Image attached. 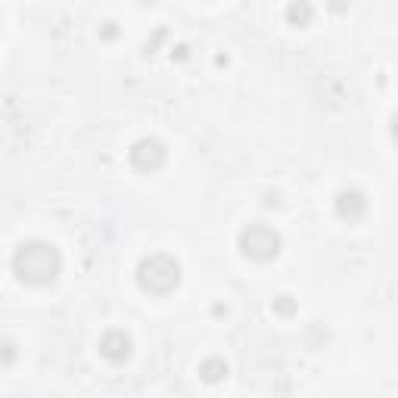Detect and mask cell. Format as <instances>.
<instances>
[{
    "label": "cell",
    "mask_w": 398,
    "mask_h": 398,
    "mask_svg": "<svg viewBox=\"0 0 398 398\" xmlns=\"http://www.w3.org/2000/svg\"><path fill=\"white\" fill-rule=\"evenodd\" d=\"M100 355L106 358V361L119 364L124 358L131 355V336L124 330H109L103 339H100Z\"/></svg>",
    "instance_id": "obj_5"
},
{
    "label": "cell",
    "mask_w": 398,
    "mask_h": 398,
    "mask_svg": "<svg viewBox=\"0 0 398 398\" xmlns=\"http://www.w3.org/2000/svg\"><path fill=\"white\" fill-rule=\"evenodd\" d=\"M240 252L252 262H271L280 252V233L268 224H249L240 233Z\"/></svg>",
    "instance_id": "obj_3"
},
{
    "label": "cell",
    "mask_w": 398,
    "mask_h": 398,
    "mask_svg": "<svg viewBox=\"0 0 398 398\" xmlns=\"http://www.w3.org/2000/svg\"><path fill=\"white\" fill-rule=\"evenodd\" d=\"M137 283H140V290H146L153 295H165L181 283V264L171 259V255H162V252L146 255V259L137 264Z\"/></svg>",
    "instance_id": "obj_2"
},
{
    "label": "cell",
    "mask_w": 398,
    "mask_h": 398,
    "mask_svg": "<svg viewBox=\"0 0 398 398\" xmlns=\"http://www.w3.org/2000/svg\"><path fill=\"white\" fill-rule=\"evenodd\" d=\"M199 373L209 383H218V380L228 377V364H224V358H206V361L199 364Z\"/></svg>",
    "instance_id": "obj_8"
},
{
    "label": "cell",
    "mask_w": 398,
    "mask_h": 398,
    "mask_svg": "<svg viewBox=\"0 0 398 398\" xmlns=\"http://www.w3.org/2000/svg\"><path fill=\"white\" fill-rule=\"evenodd\" d=\"M336 212H339V218H346V221H358V218L368 212V199L358 190H342L336 197Z\"/></svg>",
    "instance_id": "obj_6"
},
{
    "label": "cell",
    "mask_w": 398,
    "mask_h": 398,
    "mask_svg": "<svg viewBox=\"0 0 398 398\" xmlns=\"http://www.w3.org/2000/svg\"><path fill=\"white\" fill-rule=\"evenodd\" d=\"M274 311H277V315H293L295 302L290 299V295H277V299H274Z\"/></svg>",
    "instance_id": "obj_9"
},
{
    "label": "cell",
    "mask_w": 398,
    "mask_h": 398,
    "mask_svg": "<svg viewBox=\"0 0 398 398\" xmlns=\"http://www.w3.org/2000/svg\"><path fill=\"white\" fill-rule=\"evenodd\" d=\"M13 271L22 283L28 286H47L59 277L62 271V259L57 252V246L41 243V240H31V243H22L13 255Z\"/></svg>",
    "instance_id": "obj_1"
},
{
    "label": "cell",
    "mask_w": 398,
    "mask_h": 398,
    "mask_svg": "<svg viewBox=\"0 0 398 398\" xmlns=\"http://www.w3.org/2000/svg\"><path fill=\"white\" fill-rule=\"evenodd\" d=\"M165 146L159 144L156 137H146L140 140V144H134V150H131V162H134V168L140 171H156L165 165Z\"/></svg>",
    "instance_id": "obj_4"
},
{
    "label": "cell",
    "mask_w": 398,
    "mask_h": 398,
    "mask_svg": "<svg viewBox=\"0 0 398 398\" xmlns=\"http://www.w3.org/2000/svg\"><path fill=\"white\" fill-rule=\"evenodd\" d=\"M315 19V6H311V0H290V6H286V22L290 25H308V22Z\"/></svg>",
    "instance_id": "obj_7"
},
{
    "label": "cell",
    "mask_w": 398,
    "mask_h": 398,
    "mask_svg": "<svg viewBox=\"0 0 398 398\" xmlns=\"http://www.w3.org/2000/svg\"><path fill=\"white\" fill-rule=\"evenodd\" d=\"M140 4H153V0H140Z\"/></svg>",
    "instance_id": "obj_10"
}]
</instances>
